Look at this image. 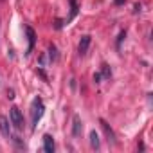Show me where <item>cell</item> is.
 Returning <instances> with one entry per match:
<instances>
[{
	"instance_id": "obj_1",
	"label": "cell",
	"mask_w": 153,
	"mask_h": 153,
	"mask_svg": "<svg viewBox=\"0 0 153 153\" xmlns=\"http://www.w3.org/2000/svg\"><path fill=\"white\" fill-rule=\"evenodd\" d=\"M43 110H45V105H43L42 97H34L33 103H31V123H33L31 126H33V130L36 128L40 119L43 117Z\"/></svg>"
},
{
	"instance_id": "obj_2",
	"label": "cell",
	"mask_w": 153,
	"mask_h": 153,
	"mask_svg": "<svg viewBox=\"0 0 153 153\" xmlns=\"http://www.w3.org/2000/svg\"><path fill=\"white\" fill-rule=\"evenodd\" d=\"M9 121H11V124L15 126V130H24V115H22V112H20V108L18 106H11V112H9Z\"/></svg>"
},
{
	"instance_id": "obj_3",
	"label": "cell",
	"mask_w": 153,
	"mask_h": 153,
	"mask_svg": "<svg viewBox=\"0 0 153 153\" xmlns=\"http://www.w3.org/2000/svg\"><path fill=\"white\" fill-rule=\"evenodd\" d=\"M0 133H2L6 139H11V126H9V119L0 115Z\"/></svg>"
},
{
	"instance_id": "obj_4",
	"label": "cell",
	"mask_w": 153,
	"mask_h": 153,
	"mask_svg": "<svg viewBox=\"0 0 153 153\" xmlns=\"http://www.w3.org/2000/svg\"><path fill=\"white\" fill-rule=\"evenodd\" d=\"M43 149H45L47 153H54V149H56L54 137H52V135H49V133H45V135H43Z\"/></svg>"
},
{
	"instance_id": "obj_5",
	"label": "cell",
	"mask_w": 153,
	"mask_h": 153,
	"mask_svg": "<svg viewBox=\"0 0 153 153\" xmlns=\"http://www.w3.org/2000/svg\"><path fill=\"white\" fill-rule=\"evenodd\" d=\"M90 42H92V38H90L88 34L81 36V40H79V47H78L81 56H85V54H87V51H88V47H90Z\"/></svg>"
},
{
	"instance_id": "obj_6",
	"label": "cell",
	"mask_w": 153,
	"mask_h": 153,
	"mask_svg": "<svg viewBox=\"0 0 153 153\" xmlns=\"http://www.w3.org/2000/svg\"><path fill=\"white\" fill-rule=\"evenodd\" d=\"M74 126H72V135L74 137H79L81 135V131H83V123H81V119H79V115H74Z\"/></svg>"
},
{
	"instance_id": "obj_7",
	"label": "cell",
	"mask_w": 153,
	"mask_h": 153,
	"mask_svg": "<svg viewBox=\"0 0 153 153\" xmlns=\"http://www.w3.org/2000/svg\"><path fill=\"white\" fill-rule=\"evenodd\" d=\"M99 124H101V128L105 130V133H106V137H108V142H112V144H117V140H115V135H114V131H112V128L108 126V123L106 121H99Z\"/></svg>"
},
{
	"instance_id": "obj_8",
	"label": "cell",
	"mask_w": 153,
	"mask_h": 153,
	"mask_svg": "<svg viewBox=\"0 0 153 153\" xmlns=\"http://www.w3.org/2000/svg\"><path fill=\"white\" fill-rule=\"evenodd\" d=\"M25 33H27V38H29V49H27V54L34 49V42H36V34L31 27H25Z\"/></svg>"
},
{
	"instance_id": "obj_9",
	"label": "cell",
	"mask_w": 153,
	"mask_h": 153,
	"mask_svg": "<svg viewBox=\"0 0 153 153\" xmlns=\"http://www.w3.org/2000/svg\"><path fill=\"white\" fill-rule=\"evenodd\" d=\"M90 146H92V149H99V146H101V142H99V135H97L96 130L90 131Z\"/></svg>"
},
{
	"instance_id": "obj_10",
	"label": "cell",
	"mask_w": 153,
	"mask_h": 153,
	"mask_svg": "<svg viewBox=\"0 0 153 153\" xmlns=\"http://www.w3.org/2000/svg\"><path fill=\"white\" fill-rule=\"evenodd\" d=\"M47 56H49V61H51V63L56 61L58 54H56V47H54V45H49V49H47Z\"/></svg>"
},
{
	"instance_id": "obj_11",
	"label": "cell",
	"mask_w": 153,
	"mask_h": 153,
	"mask_svg": "<svg viewBox=\"0 0 153 153\" xmlns=\"http://www.w3.org/2000/svg\"><path fill=\"white\" fill-rule=\"evenodd\" d=\"M124 38H126V31H121L119 33V38H117V49H121V43H123Z\"/></svg>"
},
{
	"instance_id": "obj_12",
	"label": "cell",
	"mask_w": 153,
	"mask_h": 153,
	"mask_svg": "<svg viewBox=\"0 0 153 153\" xmlns=\"http://www.w3.org/2000/svg\"><path fill=\"white\" fill-rule=\"evenodd\" d=\"M70 4H72V15H70V18H74L76 13H78V4H76V0H70Z\"/></svg>"
},
{
	"instance_id": "obj_13",
	"label": "cell",
	"mask_w": 153,
	"mask_h": 153,
	"mask_svg": "<svg viewBox=\"0 0 153 153\" xmlns=\"http://www.w3.org/2000/svg\"><path fill=\"white\" fill-rule=\"evenodd\" d=\"M103 76H105V78H106V79L110 78V76H112V72H110V68H108V65H103Z\"/></svg>"
},
{
	"instance_id": "obj_14",
	"label": "cell",
	"mask_w": 153,
	"mask_h": 153,
	"mask_svg": "<svg viewBox=\"0 0 153 153\" xmlns=\"http://www.w3.org/2000/svg\"><path fill=\"white\" fill-rule=\"evenodd\" d=\"M94 81H96V83H99V81H101V74H99V72H96V74H94Z\"/></svg>"
},
{
	"instance_id": "obj_15",
	"label": "cell",
	"mask_w": 153,
	"mask_h": 153,
	"mask_svg": "<svg viewBox=\"0 0 153 153\" xmlns=\"http://www.w3.org/2000/svg\"><path fill=\"white\" fill-rule=\"evenodd\" d=\"M7 97H9V99H13V97H15V92H13V90H9V92H7Z\"/></svg>"
},
{
	"instance_id": "obj_16",
	"label": "cell",
	"mask_w": 153,
	"mask_h": 153,
	"mask_svg": "<svg viewBox=\"0 0 153 153\" xmlns=\"http://www.w3.org/2000/svg\"><path fill=\"white\" fill-rule=\"evenodd\" d=\"M124 2V0H115V4H123Z\"/></svg>"
}]
</instances>
